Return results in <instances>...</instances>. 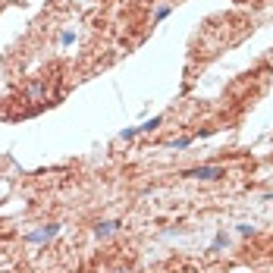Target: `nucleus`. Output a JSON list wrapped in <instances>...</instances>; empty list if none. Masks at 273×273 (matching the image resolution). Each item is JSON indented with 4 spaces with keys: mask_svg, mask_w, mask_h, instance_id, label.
Listing matches in <instances>:
<instances>
[{
    "mask_svg": "<svg viewBox=\"0 0 273 273\" xmlns=\"http://www.w3.org/2000/svg\"><path fill=\"white\" fill-rule=\"evenodd\" d=\"M185 176H192V179H220L223 170H220V167H198V170L185 173Z\"/></svg>",
    "mask_w": 273,
    "mask_h": 273,
    "instance_id": "1",
    "label": "nucleus"
},
{
    "mask_svg": "<svg viewBox=\"0 0 273 273\" xmlns=\"http://www.w3.org/2000/svg\"><path fill=\"white\" fill-rule=\"evenodd\" d=\"M101 235V239H107V235H113V232H120V223L116 220H107V223H98V229H94Z\"/></svg>",
    "mask_w": 273,
    "mask_h": 273,
    "instance_id": "2",
    "label": "nucleus"
},
{
    "mask_svg": "<svg viewBox=\"0 0 273 273\" xmlns=\"http://www.w3.org/2000/svg\"><path fill=\"white\" fill-rule=\"evenodd\" d=\"M51 235H57V226H47V229H41V232H32L29 239H32V242H41V239H51Z\"/></svg>",
    "mask_w": 273,
    "mask_h": 273,
    "instance_id": "3",
    "label": "nucleus"
},
{
    "mask_svg": "<svg viewBox=\"0 0 273 273\" xmlns=\"http://www.w3.org/2000/svg\"><path fill=\"white\" fill-rule=\"evenodd\" d=\"M160 126V116H154V120H148L145 126H138V132H151V129H157Z\"/></svg>",
    "mask_w": 273,
    "mask_h": 273,
    "instance_id": "4",
    "label": "nucleus"
}]
</instances>
